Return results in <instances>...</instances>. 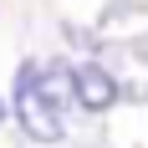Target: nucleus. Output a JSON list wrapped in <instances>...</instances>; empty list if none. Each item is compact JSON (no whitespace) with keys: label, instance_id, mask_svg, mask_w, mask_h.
Returning <instances> with one entry per match:
<instances>
[{"label":"nucleus","instance_id":"nucleus-2","mask_svg":"<svg viewBox=\"0 0 148 148\" xmlns=\"http://www.w3.org/2000/svg\"><path fill=\"white\" fill-rule=\"evenodd\" d=\"M72 97L87 112H107V107L118 102V82H112V72H102L97 61H82V66H72Z\"/></svg>","mask_w":148,"mask_h":148},{"label":"nucleus","instance_id":"nucleus-1","mask_svg":"<svg viewBox=\"0 0 148 148\" xmlns=\"http://www.w3.org/2000/svg\"><path fill=\"white\" fill-rule=\"evenodd\" d=\"M61 112H66V107L56 102V92H51V82H46V66L26 61V66L15 72V118H21V128H26V138L56 143V138L66 133Z\"/></svg>","mask_w":148,"mask_h":148},{"label":"nucleus","instance_id":"nucleus-3","mask_svg":"<svg viewBox=\"0 0 148 148\" xmlns=\"http://www.w3.org/2000/svg\"><path fill=\"white\" fill-rule=\"evenodd\" d=\"M0 118H5V102H0Z\"/></svg>","mask_w":148,"mask_h":148}]
</instances>
